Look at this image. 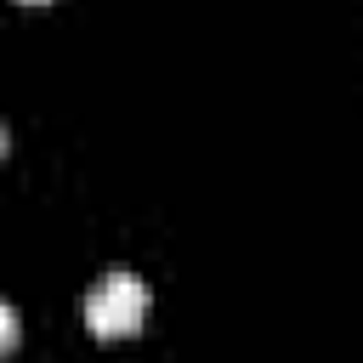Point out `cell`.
<instances>
[{"instance_id": "1", "label": "cell", "mask_w": 363, "mask_h": 363, "mask_svg": "<svg viewBox=\"0 0 363 363\" xmlns=\"http://www.w3.org/2000/svg\"><path fill=\"white\" fill-rule=\"evenodd\" d=\"M142 318H147V284H142L136 272L113 267V272H102V278L91 284V295H85V323H91V335H102V340L136 335Z\"/></svg>"}, {"instance_id": "2", "label": "cell", "mask_w": 363, "mask_h": 363, "mask_svg": "<svg viewBox=\"0 0 363 363\" xmlns=\"http://www.w3.org/2000/svg\"><path fill=\"white\" fill-rule=\"evenodd\" d=\"M11 346H17V312H11L6 301H0V357H6Z\"/></svg>"}, {"instance_id": "3", "label": "cell", "mask_w": 363, "mask_h": 363, "mask_svg": "<svg viewBox=\"0 0 363 363\" xmlns=\"http://www.w3.org/2000/svg\"><path fill=\"white\" fill-rule=\"evenodd\" d=\"M0 153H6V125H0Z\"/></svg>"}]
</instances>
